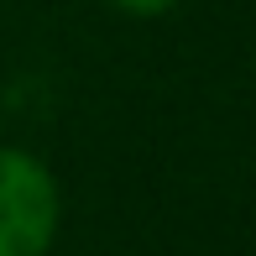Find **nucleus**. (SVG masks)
Masks as SVG:
<instances>
[{
  "label": "nucleus",
  "instance_id": "1",
  "mask_svg": "<svg viewBox=\"0 0 256 256\" xmlns=\"http://www.w3.org/2000/svg\"><path fill=\"white\" fill-rule=\"evenodd\" d=\"M58 236V183L37 157L0 146V256H48Z\"/></svg>",
  "mask_w": 256,
  "mask_h": 256
},
{
  "label": "nucleus",
  "instance_id": "2",
  "mask_svg": "<svg viewBox=\"0 0 256 256\" xmlns=\"http://www.w3.org/2000/svg\"><path fill=\"white\" fill-rule=\"evenodd\" d=\"M110 6H120V10H136V16H157V10H168L172 0H110Z\"/></svg>",
  "mask_w": 256,
  "mask_h": 256
}]
</instances>
